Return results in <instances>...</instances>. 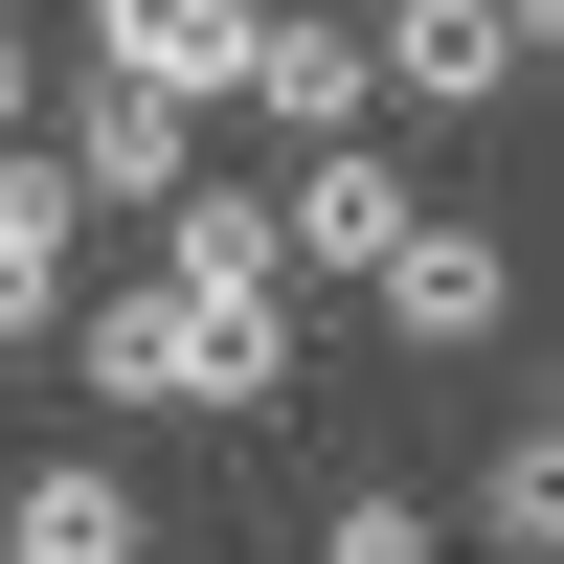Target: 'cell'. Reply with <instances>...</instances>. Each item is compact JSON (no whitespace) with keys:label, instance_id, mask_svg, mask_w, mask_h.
Listing matches in <instances>:
<instances>
[{"label":"cell","instance_id":"obj_1","mask_svg":"<svg viewBox=\"0 0 564 564\" xmlns=\"http://www.w3.org/2000/svg\"><path fill=\"white\" fill-rule=\"evenodd\" d=\"M68 384H90V406H271V384H294V294L226 316V294L113 271V294H68Z\"/></svg>","mask_w":564,"mask_h":564},{"label":"cell","instance_id":"obj_2","mask_svg":"<svg viewBox=\"0 0 564 564\" xmlns=\"http://www.w3.org/2000/svg\"><path fill=\"white\" fill-rule=\"evenodd\" d=\"M361 294H384V339H406V361H475L497 316H520V249H497V226H406Z\"/></svg>","mask_w":564,"mask_h":564},{"label":"cell","instance_id":"obj_3","mask_svg":"<svg viewBox=\"0 0 564 564\" xmlns=\"http://www.w3.org/2000/svg\"><path fill=\"white\" fill-rule=\"evenodd\" d=\"M406 226H430V204H406V159H384V135H316V159L271 181V249H294V271H384Z\"/></svg>","mask_w":564,"mask_h":564},{"label":"cell","instance_id":"obj_4","mask_svg":"<svg viewBox=\"0 0 564 564\" xmlns=\"http://www.w3.org/2000/svg\"><path fill=\"white\" fill-rule=\"evenodd\" d=\"M226 90H249V113L294 135V159L384 113V68H361V23H316V0H249V68H226Z\"/></svg>","mask_w":564,"mask_h":564},{"label":"cell","instance_id":"obj_5","mask_svg":"<svg viewBox=\"0 0 564 564\" xmlns=\"http://www.w3.org/2000/svg\"><path fill=\"white\" fill-rule=\"evenodd\" d=\"M45 181H68V204H135V226H159V204H181L204 159H181V113H159V90L68 68V159H45Z\"/></svg>","mask_w":564,"mask_h":564},{"label":"cell","instance_id":"obj_6","mask_svg":"<svg viewBox=\"0 0 564 564\" xmlns=\"http://www.w3.org/2000/svg\"><path fill=\"white\" fill-rule=\"evenodd\" d=\"M90 68L159 90V113H204V90L249 68V0H90Z\"/></svg>","mask_w":564,"mask_h":564},{"label":"cell","instance_id":"obj_7","mask_svg":"<svg viewBox=\"0 0 564 564\" xmlns=\"http://www.w3.org/2000/svg\"><path fill=\"white\" fill-rule=\"evenodd\" d=\"M361 68H384L406 113H497V90H520V45H497V0H384V23H361Z\"/></svg>","mask_w":564,"mask_h":564},{"label":"cell","instance_id":"obj_8","mask_svg":"<svg viewBox=\"0 0 564 564\" xmlns=\"http://www.w3.org/2000/svg\"><path fill=\"white\" fill-rule=\"evenodd\" d=\"M159 294H226V316H271V294H294L271 181H181V204H159Z\"/></svg>","mask_w":564,"mask_h":564},{"label":"cell","instance_id":"obj_9","mask_svg":"<svg viewBox=\"0 0 564 564\" xmlns=\"http://www.w3.org/2000/svg\"><path fill=\"white\" fill-rule=\"evenodd\" d=\"M135 542H159V497H135L113 452H45V475L0 497V564H135Z\"/></svg>","mask_w":564,"mask_h":564},{"label":"cell","instance_id":"obj_10","mask_svg":"<svg viewBox=\"0 0 564 564\" xmlns=\"http://www.w3.org/2000/svg\"><path fill=\"white\" fill-rule=\"evenodd\" d=\"M90 204H68V181H45V159H0V339H68V294H90Z\"/></svg>","mask_w":564,"mask_h":564},{"label":"cell","instance_id":"obj_11","mask_svg":"<svg viewBox=\"0 0 564 564\" xmlns=\"http://www.w3.org/2000/svg\"><path fill=\"white\" fill-rule=\"evenodd\" d=\"M475 542L497 564H564V406H520V430L475 452Z\"/></svg>","mask_w":564,"mask_h":564},{"label":"cell","instance_id":"obj_12","mask_svg":"<svg viewBox=\"0 0 564 564\" xmlns=\"http://www.w3.org/2000/svg\"><path fill=\"white\" fill-rule=\"evenodd\" d=\"M316 564H452V542H430V497H339V520H316Z\"/></svg>","mask_w":564,"mask_h":564},{"label":"cell","instance_id":"obj_13","mask_svg":"<svg viewBox=\"0 0 564 564\" xmlns=\"http://www.w3.org/2000/svg\"><path fill=\"white\" fill-rule=\"evenodd\" d=\"M497 45H520V68H564V0H497Z\"/></svg>","mask_w":564,"mask_h":564}]
</instances>
